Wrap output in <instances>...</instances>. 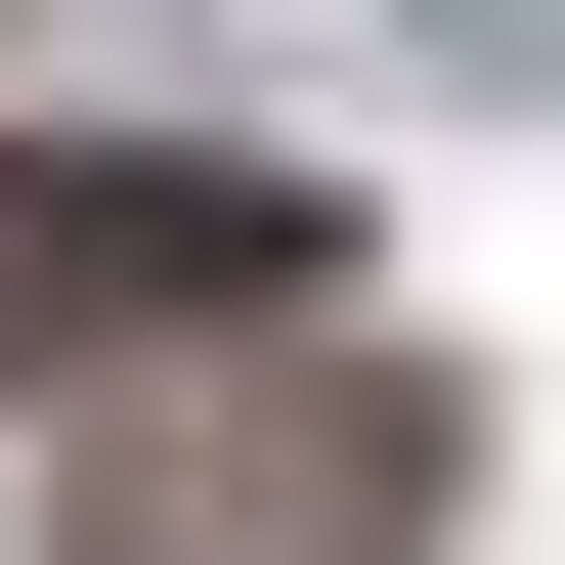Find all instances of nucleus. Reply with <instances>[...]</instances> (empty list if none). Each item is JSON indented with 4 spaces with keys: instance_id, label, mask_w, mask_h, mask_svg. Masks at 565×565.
Returning <instances> with one entry per match:
<instances>
[{
    "instance_id": "1",
    "label": "nucleus",
    "mask_w": 565,
    "mask_h": 565,
    "mask_svg": "<svg viewBox=\"0 0 565 565\" xmlns=\"http://www.w3.org/2000/svg\"><path fill=\"white\" fill-rule=\"evenodd\" d=\"M131 305H349V217L305 174H217V131H0V349H131Z\"/></svg>"
},
{
    "instance_id": "2",
    "label": "nucleus",
    "mask_w": 565,
    "mask_h": 565,
    "mask_svg": "<svg viewBox=\"0 0 565 565\" xmlns=\"http://www.w3.org/2000/svg\"><path fill=\"white\" fill-rule=\"evenodd\" d=\"M392 522H435V435L349 392V305H262V435L217 479H131V435L44 479V565H392Z\"/></svg>"
}]
</instances>
